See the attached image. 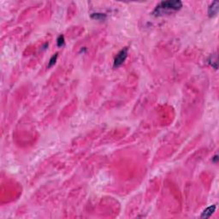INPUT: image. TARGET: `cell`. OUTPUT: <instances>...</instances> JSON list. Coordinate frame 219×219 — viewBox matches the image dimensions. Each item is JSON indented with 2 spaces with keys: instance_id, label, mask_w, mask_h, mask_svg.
I'll use <instances>...</instances> for the list:
<instances>
[{
  "instance_id": "6da1fadb",
  "label": "cell",
  "mask_w": 219,
  "mask_h": 219,
  "mask_svg": "<svg viewBox=\"0 0 219 219\" xmlns=\"http://www.w3.org/2000/svg\"><path fill=\"white\" fill-rule=\"evenodd\" d=\"M182 7V3L181 1H164L156 7L153 11V15L156 17L169 14L172 11H176Z\"/></svg>"
},
{
  "instance_id": "7a4b0ae2",
  "label": "cell",
  "mask_w": 219,
  "mask_h": 219,
  "mask_svg": "<svg viewBox=\"0 0 219 219\" xmlns=\"http://www.w3.org/2000/svg\"><path fill=\"white\" fill-rule=\"evenodd\" d=\"M128 57V48H124L117 55L114 60V68L120 67L126 60Z\"/></svg>"
},
{
  "instance_id": "3957f363",
  "label": "cell",
  "mask_w": 219,
  "mask_h": 219,
  "mask_svg": "<svg viewBox=\"0 0 219 219\" xmlns=\"http://www.w3.org/2000/svg\"><path fill=\"white\" fill-rule=\"evenodd\" d=\"M218 9L219 3L218 1H214L208 9V16L210 17H214L215 16H217L218 12Z\"/></svg>"
},
{
  "instance_id": "277c9868",
  "label": "cell",
  "mask_w": 219,
  "mask_h": 219,
  "mask_svg": "<svg viewBox=\"0 0 219 219\" xmlns=\"http://www.w3.org/2000/svg\"><path fill=\"white\" fill-rule=\"evenodd\" d=\"M216 208H217L216 205H212L211 206L207 207V208L202 212L200 218H211V215H212V214L215 212V211H216Z\"/></svg>"
},
{
  "instance_id": "5b68a950",
  "label": "cell",
  "mask_w": 219,
  "mask_h": 219,
  "mask_svg": "<svg viewBox=\"0 0 219 219\" xmlns=\"http://www.w3.org/2000/svg\"><path fill=\"white\" fill-rule=\"evenodd\" d=\"M91 17L93 19H95V20H99V21H104L105 18H106V16L104 14H102V13H94L93 14Z\"/></svg>"
},
{
  "instance_id": "8992f818",
  "label": "cell",
  "mask_w": 219,
  "mask_h": 219,
  "mask_svg": "<svg viewBox=\"0 0 219 219\" xmlns=\"http://www.w3.org/2000/svg\"><path fill=\"white\" fill-rule=\"evenodd\" d=\"M58 53H56L55 55H53L52 56V58L50 59V62H49V64H48V67L51 68L52 67L55 63H56V62H57V58H58Z\"/></svg>"
},
{
  "instance_id": "52a82bcc",
  "label": "cell",
  "mask_w": 219,
  "mask_h": 219,
  "mask_svg": "<svg viewBox=\"0 0 219 219\" xmlns=\"http://www.w3.org/2000/svg\"><path fill=\"white\" fill-rule=\"evenodd\" d=\"M57 43H58V47H62L64 45V37L63 35H60L58 38Z\"/></svg>"
},
{
  "instance_id": "ba28073f",
  "label": "cell",
  "mask_w": 219,
  "mask_h": 219,
  "mask_svg": "<svg viewBox=\"0 0 219 219\" xmlns=\"http://www.w3.org/2000/svg\"><path fill=\"white\" fill-rule=\"evenodd\" d=\"M217 161H218V156L216 155L213 158H212V162H214V163H217Z\"/></svg>"
}]
</instances>
